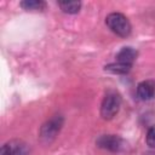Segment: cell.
Segmentation results:
<instances>
[{"instance_id":"6da1fadb","label":"cell","mask_w":155,"mask_h":155,"mask_svg":"<svg viewBox=\"0 0 155 155\" xmlns=\"http://www.w3.org/2000/svg\"><path fill=\"white\" fill-rule=\"evenodd\" d=\"M105 24L113 33L121 38H126L131 34V23L127 17L120 12L109 13L105 18Z\"/></svg>"},{"instance_id":"7a4b0ae2","label":"cell","mask_w":155,"mask_h":155,"mask_svg":"<svg viewBox=\"0 0 155 155\" xmlns=\"http://www.w3.org/2000/svg\"><path fill=\"white\" fill-rule=\"evenodd\" d=\"M121 96L116 91H108L101 104V116L104 120L113 119L120 110Z\"/></svg>"},{"instance_id":"3957f363","label":"cell","mask_w":155,"mask_h":155,"mask_svg":"<svg viewBox=\"0 0 155 155\" xmlns=\"http://www.w3.org/2000/svg\"><path fill=\"white\" fill-rule=\"evenodd\" d=\"M63 124H64V119L62 115H53L51 119H48L41 126L40 132H39L40 139L45 143L52 142L57 137V134L59 133Z\"/></svg>"},{"instance_id":"277c9868","label":"cell","mask_w":155,"mask_h":155,"mask_svg":"<svg viewBox=\"0 0 155 155\" xmlns=\"http://www.w3.org/2000/svg\"><path fill=\"white\" fill-rule=\"evenodd\" d=\"M96 144L98 148L104 149V150H109L113 153L121 151L126 145L124 139L119 136H115V134H103L96 140Z\"/></svg>"},{"instance_id":"5b68a950","label":"cell","mask_w":155,"mask_h":155,"mask_svg":"<svg viewBox=\"0 0 155 155\" xmlns=\"http://www.w3.org/2000/svg\"><path fill=\"white\" fill-rule=\"evenodd\" d=\"M136 94L140 101H149L155 96V81L145 80L138 84Z\"/></svg>"},{"instance_id":"8992f818","label":"cell","mask_w":155,"mask_h":155,"mask_svg":"<svg viewBox=\"0 0 155 155\" xmlns=\"http://www.w3.org/2000/svg\"><path fill=\"white\" fill-rule=\"evenodd\" d=\"M137 58V51L132 47H122L116 54V62L132 65Z\"/></svg>"},{"instance_id":"52a82bcc","label":"cell","mask_w":155,"mask_h":155,"mask_svg":"<svg viewBox=\"0 0 155 155\" xmlns=\"http://www.w3.org/2000/svg\"><path fill=\"white\" fill-rule=\"evenodd\" d=\"M131 68H132V65L120 63V62L110 63V64L104 67L105 71H109V73H113V74H127L131 70Z\"/></svg>"},{"instance_id":"ba28073f","label":"cell","mask_w":155,"mask_h":155,"mask_svg":"<svg viewBox=\"0 0 155 155\" xmlns=\"http://www.w3.org/2000/svg\"><path fill=\"white\" fill-rule=\"evenodd\" d=\"M58 6L61 7V10L65 13L69 15H74L78 13L80 7H81V2L80 1H59Z\"/></svg>"},{"instance_id":"9c48e42d","label":"cell","mask_w":155,"mask_h":155,"mask_svg":"<svg viewBox=\"0 0 155 155\" xmlns=\"http://www.w3.org/2000/svg\"><path fill=\"white\" fill-rule=\"evenodd\" d=\"M21 7H23L24 10H30V11H41L45 8L46 4L41 0H24L21 4Z\"/></svg>"},{"instance_id":"30bf717a","label":"cell","mask_w":155,"mask_h":155,"mask_svg":"<svg viewBox=\"0 0 155 155\" xmlns=\"http://www.w3.org/2000/svg\"><path fill=\"white\" fill-rule=\"evenodd\" d=\"M147 144L150 148L155 149V126L150 127L147 132Z\"/></svg>"},{"instance_id":"8fae6325","label":"cell","mask_w":155,"mask_h":155,"mask_svg":"<svg viewBox=\"0 0 155 155\" xmlns=\"http://www.w3.org/2000/svg\"><path fill=\"white\" fill-rule=\"evenodd\" d=\"M0 155H11V145H10V142L6 143V144H4L1 147Z\"/></svg>"},{"instance_id":"7c38bea8","label":"cell","mask_w":155,"mask_h":155,"mask_svg":"<svg viewBox=\"0 0 155 155\" xmlns=\"http://www.w3.org/2000/svg\"><path fill=\"white\" fill-rule=\"evenodd\" d=\"M148 155H155V153H154V154H148Z\"/></svg>"}]
</instances>
